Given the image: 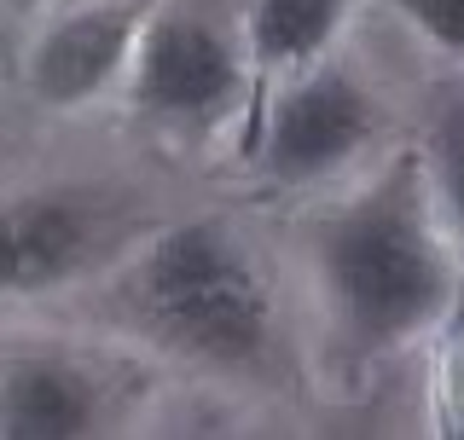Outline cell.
<instances>
[{"instance_id":"52a82bcc","label":"cell","mask_w":464,"mask_h":440,"mask_svg":"<svg viewBox=\"0 0 464 440\" xmlns=\"http://www.w3.org/2000/svg\"><path fill=\"white\" fill-rule=\"evenodd\" d=\"M105 423V388L70 354L29 348L0 365V435L6 440H82Z\"/></svg>"},{"instance_id":"8fae6325","label":"cell","mask_w":464,"mask_h":440,"mask_svg":"<svg viewBox=\"0 0 464 440\" xmlns=\"http://www.w3.org/2000/svg\"><path fill=\"white\" fill-rule=\"evenodd\" d=\"M406 24H418L441 53H453L464 64V0H389Z\"/></svg>"},{"instance_id":"277c9868","label":"cell","mask_w":464,"mask_h":440,"mask_svg":"<svg viewBox=\"0 0 464 440\" xmlns=\"http://www.w3.org/2000/svg\"><path fill=\"white\" fill-rule=\"evenodd\" d=\"M383 128V99L343 58L296 70L261 128V168L273 186H319L348 168Z\"/></svg>"},{"instance_id":"9c48e42d","label":"cell","mask_w":464,"mask_h":440,"mask_svg":"<svg viewBox=\"0 0 464 440\" xmlns=\"http://www.w3.org/2000/svg\"><path fill=\"white\" fill-rule=\"evenodd\" d=\"M424 168H430L435 203H441V220L453 226V238L464 249V81L435 87V99H430Z\"/></svg>"},{"instance_id":"ba28073f","label":"cell","mask_w":464,"mask_h":440,"mask_svg":"<svg viewBox=\"0 0 464 440\" xmlns=\"http://www.w3.org/2000/svg\"><path fill=\"white\" fill-rule=\"evenodd\" d=\"M354 0H250L244 12V47L250 64L267 76H296L319 64V53L337 41Z\"/></svg>"},{"instance_id":"7c38bea8","label":"cell","mask_w":464,"mask_h":440,"mask_svg":"<svg viewBox=\"0 0 464 440\" xmlns=\"http://www.w3.org/2000/svg\"><path fill=\"white\" fill-rule=\"evenodd\" d=\"M12 6H35V0H12Z\"/></svg>"},{"instance_id":"6da1fadb","label":"cell","mask_w":464,"mask_h":440,"mask_svg":"<svg viewBox=\"0 0 464 440\" xmlns=\"http://www.w3.org/2000/svg\"><path fill=\"white\" fill-rule=\"evenodd\" d=\"M308 267L325 336L348 365L389 359L441 325L459 273L424 157L401 151L354 197L319 215L308 226Z\"/></svg>"},{"instance_id":"7a4b0ae2","label":"cell","mask_w":464,"mask_h":440,"mask_svg":"<svg viewBox=\"0 0 464 440\" xmlns=\"http://www.w3.org/2000/svg\"><path fill=\"white\" fill-rule=\"evenodd\" d=\"M122 307L163 354L250 377L273 359V284L232 220H174L122 273Z\"/></svg>"},{"instance_id":"3957f363","label":"cell","mask_w":464,"mask_h":440,"mask_svg":"<svg viewBox=\"0 0 464 440\" xmlns=\"http://www.w3.org/2000/svg\"><path fill=\"white\" fill-rule=\"evenodd\" d=\"M134 105L174 134H209L244 105L250 47L244 29L203 0H163L134 47Z\"/></svg>"},{"instance_id":"30bf717a","label":"cell","mask_w":464,"mask_h":440,"mask_svg":"<svg viewBox=\"0 0 464 440\" xmlns=\"http://www.w3.org/2000/svg\"><path fill=\"white\" fill-rule=\"evenodd\" d=\"M435 435H464V284L441 313L435 348Z\"/></svg>"},{"instance_id":"5b68a950","label":"cell","mask_w":464,"mask_h":440,"mask_svg":"<svg viewBox=\"0 0 464 440\" xmlns=\"http://www.w3.org/2000/svg\"><path fill=\"white\" fill-rule=\"evenodd\" d=\"M116 238V209L99 192H24L0 203V296H47L76 284Z\"/></svg>"},{"instance_id":"8992f818","label":"cell","mask_w":464,"mask_h":440,"mask_svg":"<svg viewBox=\"0 0 464 440\" xmlns=\"http://www.w3.org/2000/svg\"><path fill=\"white\" fill-rule=\"evenodd\" d=\"M157 0H87L29 47V93L47 110H82L134 70V47Z\"/></svg>"}]
</instances>
